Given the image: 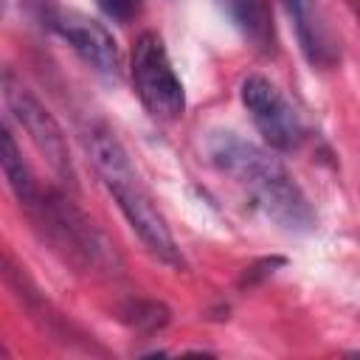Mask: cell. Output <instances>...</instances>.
<instances>
[{
  "label": "cell",
  "instance_id": "6da1fadb",
  "mask_svg": "<svg viewBox=\"0 0 360 360\" xmlns=\"http://www.w3.org/2000/svg\"><path fill=\"white\" fill-rule=\"evenodd\" d=\"M208 163L231 177L253 205L287 233H309L318 222L312 202L284 163L264 146L231 129H214L205 138Z\"/></svg>",
  "mask_w": 360,
  "mask_h": 360
},
{
  "label": "cell",
  "instance_id": "7a4b0ae2",
  "mask_svg": "<svg viewBox=\"0 0 360 360\" xmlns=\"http://www.w3.org/2000/svg\"><path fill=\"white\" fill-rule=\"evenodd\" d=\"M84 149H87V158H90L101 186L115 200L118 211L124 214V219L129 222L135 236L143 242V248L158 262H163L174 270H183L186 259L172 236V228H169L163 211L155 205L146 186L141 183V177H138L124 143L115 138V132L104 124H90L84 129Z\"/></svg>",
  "mask_w": 360,
  "mask_h": 360
},
{
  "label": "cell",
  "instance_id": "3957f363",
  "mask_svg": "<svg viewBox=\"0 0 360 360\" xmlns=\"http://www.w3.org/2000/svg\"><path fill=\"white\" fill-rule=\"evenodd\" d=\"M39 239L76 273L112 276L121 270V256L112 239L76 205L68 188H39L22 208Z\"/></svg>",
  "mask_w": 360,
  "mask_h": 360
},
{
  "label": "cell",
  "instance_id": "277c9868",
  "mask_svg": "<svg viewBox=\"0 0 360 360\" xmlns=\"http://www.w3.org/2000/svg\"><path fill=\"white\" fill-rule=\"evenodd\" d=\"M3 104H6L8 115L17 121V127L28 135L34 149L45 158V163L51 166L56 180L68 191H76V169H73L68 138H65L59 121L53 118V112L22 82V76H17L14 68H3Z\"/></svg>",
  "mask_w": 360,
  "mask_h": 360
},
{
  "label": "cell",
  "instance_id": "5b68a950",
  "mask_svg": "<svg viewBox=\"0 0 360 360\" xmlns=\"http://www.w3.org/2000/svg\"><path fill=\"white\" fill-rule=\"evenodd\" d=\"M135 96L143 110L158 121H177L186 112V90L172 65L166 42L158 31H143L129 56Z\"/></svg>",
  "mask_w": 360,
  "mask_h": 360
},
{
  "label": "cell",
  "instance_id": "8992f818",
  "mask_svg": "<svg viewBox=\"0 0 360 360\" xmlns=\"http://www.w3.org/2000/svg\"><path fill=\"white\" fill-rule=\"evenodd\" d=\"M242 107L248 110L253 127L259 129L262 141L276 152H295L304 138V121L290 104V98L262 73H250L239 84Z\"/></svg>",
  "mask_w": 360,
  "mask_h": 360
},
{
  "label": "cell",
  "instance_id": "52a82bcc",
  "mask_svg": "<svg viewBox=\"0 0 360 360\" xmlns=\"http://www.w3.org/2000/svg\"><path fill=\"white\" fill-rule=\"evenodd\" d=\"M3 276H6V284H8L11 295L25 307V312L31 315V321H34L51 340H56V343H62V346H68V349H82V352H90V354H107L104 346H98L87 332H82L62 309H56V307L37 290V284L28 278L25 267H20L11 253H6Z\"/></svg>",
  "mask_w": 360,
  "mask_h": 360
},
{
  "label": "cell",
  "instance_id": "ba28073f",
  "mask_svg": "<svg viewBox=\"0 0 360 360\" xmlns=\"http://www.w3.org/2000/svg\"><path fill=\"white\" fill-rule=\"evenodd\" d=\"M48 22L87 68H93L104 79H118L121 73L118 42L104 22L76 8H56L48 17Z\"/></svg>",
  "mask_w": 360,
  "mask_h": 360
},
{
  "label": "cell",
  "instance_id": "9c48e42d",
  "mask_svg": "<svg viewBox=\"0 0 360 360\" xmlns=\"http://www.w3.org/2000/svg\"><path fill=\"white\" fill-rule=\"evenodd\" d=\"M292 22L298 48L315 70H332L340 62V42L321 0H281Z\"/></svg>",
  "mask_w": 360,
  "mask_h": 360
},
{
  "label": "cell",
  "instance_id": "30bf717a",
  "mask_svg": "<svg viewBox=\"0 0 360 360\" xmlns=\"http://www.w3.org/2000/svg\"><path fill=\"white\" fill-rule=\"evenodd\" d=\"M225 20L259 51H273L276 45V25H273V6L270 0H214Z\"/></svg>",
  "mask_w": 360,
  "mask_h": 360
},
{
  "label": "cell",
  "instance_id": "8fae6325",
  "mask_svg": "<svg viewBox=\"0 0 360 360\" xmlns=\"http://www.w3.org/2000/svg\"><path fill=\"white\" fill-rule=\"evenodd\" d=\"M3 174H6V180H8V188L14 191V197H17V202H20V208H25L37 194H39V180L34 177V172H31V166L25 163V158H22V149H20V143H17V138H14V132H11V127L6 124L3 127Z\"/></svg>",
  "mask_w": 360,
  "mask_h": 360
},
{
  "label": "cell",
  "instance_id": "7c38bea8",
  "mask_svg": "<svg viewBox=\"0 0 360 360\" xmlns=\"http://www.w3.org/2000/svg\"><path fill=\"white\" fill-rule=\"evenodd\" d=\"M115 315L124 326H129L138 335H155L172 321L169 307L155 298H127L115 307Z\"/></svg>",
  "mask_w": 360,
  "mask_h": 360
},
{
  "label": "cell",
  "instance_id": "4fadbf2b",
  "mask_svg": "<svg viewBox=\"0 0 360 360\" xmlns=\"http://www.w3.org/2000/svg\"><path fill=\"white\" fill-rule=\"evenodd\" d=\"M96 3L115 22H129L141 11V0H96Z\"/></svg>",
  "mask_w": 360,
  "mask_h": 360
}]
</instances>
